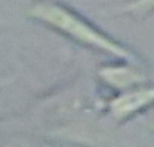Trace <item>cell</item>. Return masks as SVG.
<instances>
[{
  "mask_svg": "<svg viewBox=\"0 0 154 147\" xmlns=\"http://www.w3.org/2000/svg\"><path fill=\"white\" fill-rule=\"evenodd\" d=\"M154 99V89L137 91L121 97L113 103V110L117 116H125L143 107Z\"/></svg>",
  "mask_w": 154,
  "mask_h": 147,
  "instance_id": "cell-1",
  "label": "cell"
}]
</instances>
